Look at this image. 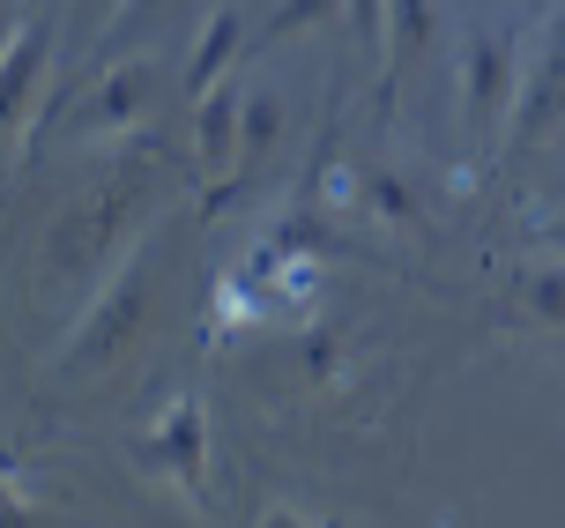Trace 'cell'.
<instances>
[{
	"instance_id": "7c38bea8",
	"label": "cell",
	"mask_w": 565,
	"mask_h": 528,
	"mask_svg": "<svg viewBox=\"0 0 565 528\" xmlns=\"http://www.w3.org/2000/svg\"><path fill=\"white\" fill-rule=\"evenodd\" d=\"M335 0H282L276 8V23H268V38H290V30H306V23H320Z\"/></svg>"
},
{
	"instance_id": "8992f818",
	"label": "cell",
	"mask_w": 565,
	"mask_h": 528,
	"mask_svg": "<svg viewBox=\"0 0 565 528\" xmlns=\"http://www.w3.org/2000/svg\"><path fill=\"white\" fill-rule=\"evenodd\" d=\"M38 75H45V38L23 30V38H15V53L0 60V135L23 119V97L38 89Z\"/></svg>"
},
{
	"instance_id": "ac0fdd59",
	"label": "cell",
	"mask_w": 565,
	"mask_h": 528,
	"mask_svg": "<svg viewBox=\"0 0 565 528\" xmlns=\"http://www.w3.org/2000/svg\"><path fill=\"white\" fill-rule=\"evenodd\" d=\"M89 8H105V0H89Z\"/></svg>"
},
{
	"instance_id": "2e32d148",
	"label": "cell",
	"mask_w": 565,
	"mask_h": 528,
	"mask_svg": "<svg viewBox=\"0 0 565 528\" xmlns=\"http://www.w3.org/2000/svg\"><path fill=\"white\" fill-rule=\"evenodd\" d=\"M15 38H23V30H15V15H0V60L15 53Z\"/></svg>"
},
{
	"instance_id": "30bf717a",
	"label": "cell",
	"mask_w": 565,
	"mask_h": 528,
	"mask_svg": "<svg viewBox=\"0 0 565 528\" xmlns=\"http://www.w3.org/2000/svg\"><path fill=\"white\" fill-rule=\"evenodd\" d=\"M164 446L186 462V476H194V462H201V418H194V410H171V418H164Z\"/></svg>"
},
{
	"instance_id": "5b68a950",
	"label": "cell",
	"mask_w": 565,
	"mask_h": 528,
	"mask_svg": "<svg viewBox=\"0 0 565 528\" xmlns=\"http://www.w3.org/2000/svg\"><path fill=\"white\" fill-rule=\"evenodd\" d=\"M119 209H135V194H97L83 209V217H67L53 231V253L60 261H67V268H83V261H97V253H113V231H119Z\"/></svg>"
},
{
	"instance_id": "ba28073f",
	"label": "cell",
	"mask_w": 565,
	"mask_h": 528,
	"mask_svg": "<svg viewBox=\"0 0 565 528\" xmlns=\"http://www.w3.org/2000/svg\"><path fill=\"white\" fill-rule=\"evenodd\" d=\"M238 53V15H209V38H201V53L194 67H186V89H216V75H224V60Z\"/></svg>"
},
{
	"instance_id": "9a60e30c",
	"label": "cell",
	"mask_w": 565,
	"mask_h": 528,
	"mask_svg": "<svg viewBox=\"0 0 565 528\" xmlns=\"http://www.w3.org/2000/svg\"><path fill=\"white\" fill-rule=\"evenodd\" d=\"M350 15H358V30H365V38H380V30H387V0H358Z\"/></svg>"
},
{
	"instance_id": "4fadbf2b",
	"label": "cell",
	"mask_w": 565,
	"mask_h": 528,
	"mask_svg": "<svg viewBox=\"0 0 565 528\" xmlns=\"http://www.w3.org/2000/svg\"><path fill=\"white\" fill-rule=\"evenodd\" d=\"M529 298H536L543 320H565V276H558V268H543V276L529 283Z\"/></svg>"
},
{
	"instance_id": "6da1fadb",
	"label": "cell",
	"mask_w": 565,
	"mask_h": 528,
	"mask_svg": "<svg viewBox=\"0 0 565 528\" xmlns=\"http://www.w3.org/2000/svg\"><path fill=\"white\" fill-rule=\"evenodd\" d=\"M558 119H565V15H551V23L536 30L529 60H521V75H513L507 135L529 149V141H543L551 127H558Z\"/></svg>"
},
{
	"instance_id": "8fae6325",
	"label": "cell",
	"mask_w": 565,
	"mask_h": 528,
	"mask_svg": "<svg viewBox=\"0 0 565 528\" xmlns=\"http://www.w3.org/2000/svg\"><path fill=\"white\" fill-rule=\"evenodd\" d=\"M276 127H282V105L276 97H254V105H246V157H260V149L276 141Z\"/></svg>"
},
{
	"instance_id": "277c9868",
	"label": "cell",
	"mask_w": 565,
	"mask_h": 528,
	"mask_svg": "<svg viewBox=\"0 0 565 528\" xmlns=\"http://www.w3.org/2000/svg\"><path fill=\"white\" fill-rule=\"evenodd\" d=\"M141 306H149V268H127V283H113V298L97 306V320H89L83 335H75V365H105L135 335Z\"/></svg>"
},
{
	"instance_id": "5bb4252c",
	"label": "cell",
	"mask_w": 565,
	"mask_h": 528,
	"mask_svg": "<svg viewBox=\"0 0 565 528\" xmlns=\"http://www.w3.org/2000/svg\"><path fill=\"white\" fill-rule=\"evenodd\" d=\"M372 209H387V217H395V223H417V201L402 194L395 179H372Z\"/></svg>"
},
{
	"instance_id": "e0dca14e",
	"label": "cell",
	"mask_w": 565,
	"mask_h": 528,
	"mask_svg": "<svg viewBox=\"0 0 565 528\" xmlns=\"http://www.w3.org/2000/svg\"><path fill=\"white\" fill-rule=\"evenodd\" d=\"M543 246H565V217H558V223H543Z\"/></svg>"
},
{
	"instance_id": "3957f363",
	"label": "cell",
	"mask_w": 565,
	"mask_h": 528,
	"mask_svg": "<svg viewBox=\"0 0 565 528\" xmlns=\"http://www.w3.org/2000/svg\"><path fill=\"white\" fill-rule=\"evenodd\" d=\"M149 97H157V67H149V60H127V67H113V75L83 97L75 127H89V135H105V127H135L141 112H149Z\"/></svg>"
},
{
	"instance_id": "9c48e42d",
	"label": "cell",
	"mask_w": 565,
	"mask_h": 528,
	"mask_svg": "<svg viewBox=\"0 0 565 528\" xmlns=\"http://www.w3.org/2000/svg\"><path fill=\"white\" fill-rule=\"evenodd\" d=\"M387 30H395V60L424 53V38H431V0H387Z\"/></svg>"
},
{
	"instance_id": "52a82bcc",
	"label": "cell",
	"mask_w": 565,
	"mask_h": 528,
	"mask_svg": "<svg viewBox=\"0 0 565 528\" xmlns=\"http://www.w3.org/2000/svg\"><path fill=\"white\" fill-rule=\"evenodd\" d=\"M231 149H238V89H201L194 157L201 165H231Z\"/></svg>"
},
{
	"instance_id": "7a4b0ae2",
	"label": "cell",
	"mask_w": 565,
	"mask_h": 528,
	"mask_svg": "<svg viewBox=\"0 0 565 528\" xmlns=\"http://www.w3.org/2000/svg\"><path fill=\"white\" fill-rule=\"evenodd\" d=\"M461 75H469V83H461V105H469V127H477V119H499V105L513 97V75H521V67H513L507 38L469 30V45H461Z\"/></svg>"
}]
</instances>
